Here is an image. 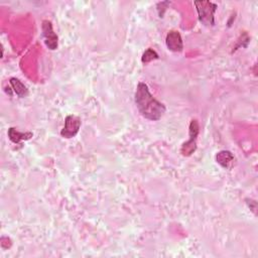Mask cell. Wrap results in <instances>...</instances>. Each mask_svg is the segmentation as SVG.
I'll return each mask as SVG.
<instances>
[{
    "mask_svg": "<svg viewBox=\"0 0 258 258\" xmlns=\"http://www.w3.org/2000/svg\"><path fill=\"white\" fill-rule=\"evenodd\" d=\"M33 136V132H20L14 127L9 129V137L14 143H21L23 140H30Z\"/></svg>",
    "mask_w": 258,
    "mask_h": 258,
    "instance_id": "obj_7",
    "label": "cell"
},
{
    "mask_svg": "<svg viewBox=\"0 0 258 258\" xmlns=\"http://www.w3.org/2000/svg\"><path fill=\"white\" fill-rule=\"evenodd\" d=\"M165 44H166L167 49L171 52L180 53L184 49L183 40H182V37H181L179 32H175V31L169 32L166 36Z\"/></svg>",
    "mask_w": 258,
    "mask_h": 258,
    "instance_id": "obj_6",
    "label": "cell"
},
{
    "mask_svg": "<svg viewBox=\"0 0 258 258\" xmlns=\"http://www.w3.org/2000/svg\"><path fill=\"white\" fill-rule=\"evenodd\" d=\"M195 6L198 11L200 22L207 27H213L215 25L214 14L217 10V5L210 2H196Z\"/></svg>",
    "mask_w": 258,
    "mask_h": 258,
    "instance_id": "obj_2",
    "label": "cell"
},
{
    "mask_svg": "<svg viewBox=\"0 0 258 258\" xmlns=\"http://www.w3.org/2000/svg\"><path fill=\"white\" fill-rule=\"evenodd\" d=\"M135 104L142 117L151 121L159 120L165 113V106L149 92L145 83H138L135 91Z\"/></svg>",
    "mask_w": 258,
    "mask_h": 258,
    "instance_id": "obj_1",
    "label": "cell"
},
{
    "mask_svg": "<svg viewBox=\"0 0 258 258\" xmlns=\"http://www.w3.org/2000/svg\"><path fill=\"white\" fill-rule=\"evenodd\" d=\"M199 133V124L197 120H192L190 124V140L184 143L182 147L183 155H191L196 150V139Z\"/></svg>",
    "mask_w": 258,
    "mask_h": 258,
    "instance_id": "obj_5",
    "label": "cell"
},
{
    "mask_svg": "<svg viewBox=\"0 0 258 258\" xmlns=\"http://www.w3.org/2000/svg\"><path fill=\"white\" fill-rule=\"evenodd\" d=\"M234 159L233 154L228 151V150H222L219 151L216 155V160L219 164H221L223 167H228L229 164L232 162V160Z\"/></svg>",
    "mask_w": 258,
    "mask_h": 258,
    "instance_id": "obj_9",
    "label": "cell"
},
{
    "mask_svg": "<svg viewBox=\"0 0 258 258\" xmlns=\"http://www.w3.org/2000/svg\"><path fill=\"white\" fill-rule=\"evenodd\" d=\"M158 59V55L156 54L155 51H153L152 49H148L144 52L142 58H141V61L143 64H146V63H149L153 60H157Z\"/></svg>",
    "mask_w": 258,
    "mask_h": 258,
    "instance_id": "obj_10",
    "label": "cell"
},
{
    "mask_svg": "<svg viewBox=\"0 0 258 258\" xmlns=\"http://www.w3.org/2000/svg\"><path fill=\"white\" fill-rule=\"evenodd\" d=\"M81 127V120L75 115H69L66 117L65 126L61 131V135L64 138H72L76 136Z\"/></svg>",
    "mask_w": 258,
    "mask_h": 258,
    "instance_id": "obj_3",
    "label": "cell"
},
{
    "mask_svg": "<svg viewBox=\"0 0 258 258\" xmlns=\"http://www.w3.org/2000/svg\"><path fill=\"white\" fill-rule=\"evenodd\" d=\"M43 37L45 39L46 46L51 50L55 51L58 48V36L54 33L52 23L50 21L43 22Z\"/></svg>",
    "mask_w": 258,
    "mask_h": 258,
    "instance_id": "obj_4",
    "label": "cell"
},
{
    "mask_svg": "<svg viewBox=\"0 0 258 258\" xmlns=\"http://www.w3.org/2000/svg\"><path fill=\"white\" fill-rule=\"evenodd\" d=\"M10 83H11L14 91L17 93V95L19 97L23 98V97H26L29 94L28 88L25 86V84L21 80H19L17 78H12L10 80Z\"/></svg>",
    "mask_w": 258,
    "mask_h": 258,
    "instance_id": "obj_8",
    "label": "cell"
}]
</instances>
